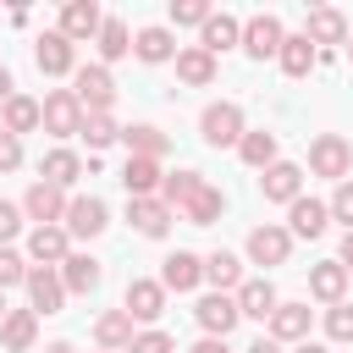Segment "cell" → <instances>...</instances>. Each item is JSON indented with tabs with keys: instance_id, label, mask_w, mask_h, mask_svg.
<instances>
[{
	"instance_id": "1",
	"label": "cell",
	"mask_w": 353,
	"mask_h": 353,
	"mask_svg": "<svg viewBox=\"0 0 353 353\" xmlns=\"http://www.w3.org/2000/svg\"><path fill=\"white\" fill-rule=\"evenodd\" d=\"M199 132H204V143L210 149H232V143H243V105H232V99H215V105H204V116H199Z\"/></svg>"
},
{
	"instance_id": "2",
	"label": "cell",
	"mask_w": 353,
	"mask_h": 353,
	"mask_svg": "<svg viewBox=\"0 0 353 353\" xmlns=\"http://www.w3.org/2000/svg\"><path fill=\"white\" fill-rule=\"evenodd\" d=\"M72 94H77L83 116H110V105H116V83H110L105 66H77L72 72Z\"/></svg>"
},
{
	"instance_id": "3",
	"label": "cell",
	"mask_w": 353,
	"mask_h": 353,
	"mask_svg": "<svg viewBox=\"0 0 353 353\" xmlns=\"http://www.w3.org/2000/svg\"><path fill=\"white\" fill-rule=\"evenodd\" d=\"M347 165H353V143L342 132H320L309 143V171L314 176H331V182H347Z\"/></svg>"
},
{
	"instance_id": "4",
	"label": "cell",
	"mask_w": 353,
	"mask_h": 353,
	"mask_svg": "<svg viewBox=\"0 0 353 353\" xmlns=\"http://www.w3.org/2000/svg\"><path fill=\"white\" fill-rule=\"evenodd\" d=\"M39 127H44V132H55V138L83 132V105H77V94H72V88L44 94V105H39Z\"/></svg>"
},
{
	"instance_id": "5",
	"label": "cell",
	"mask_w": 353,
	"mask_h": 353,
	"mask_svg": "<svg viewBox=\"0 0 353 353\" xmlns=\"http://www.w3.org/2000/svg\"><path fill=\"white\" fill-rule=\"evenodd\" d=\"M110 226V210H105V199H94V193H77V199H66V215H61V232L66 237H99Z\"/></svg>"
},
{
	"instance_id": "6",
	"label": "cell",
	"mask_w": 353,
	"mask_h": 353,
	"mask_svg": "<svg viewBox=\"0 0 353 353\" xmlns=\"http://www.w3.org/2000/svg\"><path fill=\"white\" fill-rule=\"evenodd\" d=\"M33 61H39L44 77H66V72H77V44H72L61 28H50V33L33 39Z\"/></svg>"
},
{
	"instance_id": "7",
	"label": "cell",
	"mask_w": 353,
	"mask_h": 353,
	"mask_svg": "<svg viewBox=\"0 0 353 353\" xmlns=\"http://www.w3.org/2000/svg\"><path fill=\"white\" fill-rule=\"evenodd\" d=\"M22 215L33 221V226H61V215H66V193L55 188V182H33L28 193H22Z\"/></svg>"
},
{
	"instance_id": "8",
	"label": "cell",
	"mask_w": 353,
	"mask_h": 353,
	"mask_svg": "<svg viewBox=\"0 0 353 353\" xmlns=\"http://www.w3.org/2000/svg\"><path fill=\"white\" fill-rule=\"evenodd\" d=\"M28 309L33 314H61L66 303V287H61V270H44V265H28Z\"/></svg>"
},
{
	"instance_id": "9",
	"label": "cell",
	"mask_w": 353,
	"mask_h": 353,
	"mask_svg": "<svg viewBox=\"0 0 353 353\" xmlns=\"http://www.w3.org/2000/svg\"><path fill=\"white\" fill-rule=\"evenodd\" d=\"M281 17H270V11H259V17H248L243 22V50H248V61H270L276 50H281Z\"/></svg>"
},
{
	"instance_id": "10",
	"label": "cell",
	"mask_w": 353,
	"mask_h": 353,
	"mask_svg": "<svg viewBox=\"0 0 353 353\" xmlns=\"http://www.w3.org/2000/svg\"><path fill=\"white\" fill-rule=\"evenodd\" d=\"M287 254H292V232L287 226H254L248 232V259L254 265H287Z\"/></svg>"
},
{
	"instance_id": "11",
	"label": "cell",
	"mask_w": 353,
	"mask_h": 353,
	"mask_svg": "<svg viewBox=\"0 0 353 353\" xmlns=\"http://www.w3.org/2000/svg\"><path fill=\"white\" fill-rule=\"evenodd\" d=\"M121 309H127V320H160V314H165V287L149 281V276H132Z\"/></svg>"
},
{
	"instance_id": "12",
	"label": "cell",
	"mask_w": 353,
	"mask_h": 353,
	"mask_svg": "<svg viewBox=\"0 0 353 353\" xmlns=\"http://www.w3.org/2000/svg\"><path fill=\"white\" fill-rule=\"evenodd\" d=\"M66 254H72V237H66L61 226H33V232H28V259H33V265L61 270Z\"/></svg>"
},
{
	"instance_id": "13",
	"label": "cell",
	"mask_w": 353,
	"mask_h": 353,
	"mask_svg": "<svg viewBox=\"0 0 353 353\" xmlns=\"http://www.w3.org/2000/svg\"><path fill=\"white\" fill-rule=\"evenodd\" d=\"M199 281H204V259L199 254H188V248L165 254V265H160V287L165 292H193Z\"/></svg>"
},
{
	"instance_id": "14",
	"label": "cell",
	"mask_w": 353,
	"mask_h": 353,
	"mask_svg": "<svg viewBox=\"0 0 353 353\" xmlns=\"http://www.w3.org/2000/svg\"><path fill=\"white\" fill-rule=\"evenodd\" d=\"M193 314H199L204 336H221V342H226V331L243 320V314H237V303H232V292H210V298H199V303H193Z\"/></svg>"
},
{
	"instance_id": "15",
	"label": "cell",
	"mask_w": 353,
	"mask_h": 353,
	"mask_svg": "<svg viewBox=\"0 0 353 353\" xmlns=\"http://www.w3.org/2000/svg\"><path fill=\"white\" fill-rule=\"evenodd\" d=\"M259 193H265L270 204H292V199L303 193V171H298L292 160H276V165H265V176H259Z\"/></svg>"
},
{
	"instance_id": "16",
	"label": "cell",
	"mask_w": 353,
	"mask_h": 353,
	"mask_svg": "<svg viewBox=\"0 0 353 353\" xmlns=\"http://www.w3.org/2000/svg\"><path fill=\"white\" fill-rule=\"evenodd\" d=\"M127 221H132V232H138V237H165L176 215H171L160 199H127Z\"/></svg>"
},
{
	"instance_id": "17",
	"label": "cell",
	"mask_w": 353,
	"mask_h": 353,
	"mask_svg": "<svg viewBox=\"0 0 353 353\" xmlns=\"http://www.w3.org/2000/svg\"><path fill=\"white\" fill-rule=\"evenodd\" d=\"M232 303H237L243 320H270V309H276L281 298H276V287H270L265 276H254V281H243V287L232 292Z\"/></svg>"
},
{
	"instance_id": "18",
	"label": "cell",
	"mask_w": 353,
	"mask_h": 353,
	"mask_svg": "<svg viewBox=\"0 0 353 353\" xmlns=\"http://www.w3.org/2000/svg\"><path fill=\"white\" fill-rule=\"evenodd\" d=\"M99 22H105V11H99L94 0H66V6H61V33H66L72 44H77V39H94Z\"/></svg>"
},
{
	"instance_id": "19",
	"label": "cell",
	"mask_w": 353,
	"mask_h": 353,
	"mask_svg": "<svg viewBox=\"0 0 353 353\" xmlns=\"http://www.w3.org/2000/svg\"><path fill=\"white\" fill-rule=\"evenodd\" d=\"M303 39H309V44H347V17L331 11V6H314V11L303 17Z\"/></svg>"
},
{
	"instance_id": "20",
	"label": "cell",
	"mask_w": 353,
	"mask_h": 353,
	"mask_svg": "<svg viewBox=\"0 0 353 353\" xmlns=\"http://www.w3.org/2000/svg\"><path fill=\"white\" fill-rule=\"evenodd\" d=\"M232 44H243V22L226 17V11H210V22L199 28V50H204V55H221V50H232Z\"/></svg>"
},
{
	"instance_id": "21",
	"label": "cell",
	"mask_w": 353,
	"mask_h": 353,
	"mask_svg": "<svg viewBox=\"0 0 353 353\" xmlns=\"http://www.w3.org/2000/svg\"><path fill=\"white\" fill-rule=\"evenodd\" d=\"M160 160H138V154H127V165H121V188H127V199H154L160 193Z\"/></svg>"
},
{
	"instance_id": "22",
	"label": "cell",
	"mask_w": 353,
	"mask_h": 353,
	"mask_svg": "<svg viewBox=\"0 0 353 353\" xmlns=\"http://www.w3.org/2000/svg\"><path fill=\"white\" fill-rule=\"evenodd\" d=\"M99 281H105V265L94 254H66L61 259V287L66 292H94Z\"/></svg>"
},
{
	"instance_id": "23",
	"label": "cell",
	"mask_w": 353,
	"mask_h": 353,
	"mask_svg": "<svg viewBox=\"0 0 353 353\" xmlns=\"http://www.w3.org/2000/svg\"><path fill=\"white\" fill-rule=\"evenodd\" d=\"M270 342H309V303H276L270 309Z\"/></svg>"
},
{
	"instance_id": "24",
	"label": "cell",
	"mask_w": 353,
	"mask_h": 353,
	"mask_svg": "<svg viewBox=\"0 0 353 353\" xmlns=\"http://www.w3.org/2000/svg\"><path fill=\"white\" fill-rule=\"evenodd\" d=\"M39 342V314L33 309H11L6 320H0V347L6 353H28Z\"/></svg>"
},
{
	"instance_id": "25",
	"label": "cell",
	"mask_w": 353,
	"mask_h": 353,
	"mask_svg": "<svg viewBox=\"0 0 353 353\" xmlns=\"http://www.w3.org/2000/svg\"><path fill=\"white\" fill-rule=\"evenodd\" d=\"M221 210H226V193H221L215 182H204V188H199V193H193L176 215H182L188 226H215V221H221Z\"/></svg>"
},
{
	"instance_id": "26",
	"label": "cell",
	"mask_w": 353,
	"mask_h": 353,
	"mask_svg": "<svg viewBox=\"0 0 353 353\" xmlns=\"http://www.w3.org/2000/svg\"><path fill=\"white\" fill-rule=\"evenodd\" d=\"M287 221H292V226H287L292 237H320L325 221H331V210H325L320 199H303V193H298V199L287 204Z\"/></svg>"
},
{
	"instance_id": "27",
	"label": "cell",
	"mask_w": 353,
	"mask_h": 353,
	"mask_svg": "<svg viewBox=\"0 0 353 353\" xmlns=\"http://www.w3.org/2000/svg\"><path fill=\"white\" fill-rule=\"evenodd\" d=\"M171 61H176V77H182L188 88H210V83H215V55H204L199 44H188V50H176Z\"/></svg>"
},
{
	"instance_id": "28",
	"label": "cell",
	"mask_w": 353,
	"mask_h": 353,
	"mask_svg": "<svg viewBox=\"0 0 353 353\" xmlns=\"http://www.w3.org/2000/svg\"><path fill=\"white\" fill-rule=\"evenodd\" d=\"M132 320H127V309H110V314H99L94 320V342L105 347V353H121V347H132Z\"/></svg>"
},
{
	"instance_id": "29",
	"label": "cell",
	"mask_w": 353,
	"mask_h": 353,
	"mask_svg": "<svg viewBox=\"0 0 353 353\" xmlns=\"http://www.w3.org/2000/svg\"><path fill=\"white\" fill-rule=\"evenodd\" d=\"M94 44H99V66H110V61L132 55V33H127V22H121V17H105V22H99V33H94Z\"/></svg>"
},
{
	"instance_id": "30",
	"label": "cell",
	"mask_w": 353,
	"mask_h": 353,
	"mask_svg": "<svg viewBox=\"0 0 353 353\" xmlns=\"http://www.w3.org/2000/svg\"><path fill=\"white\" fill-rule=\"evenodd\" d=\"M276 61H281V72H287V77H309V66L320 61V50H314L303 33H287V39H281V50H276Z\"/></svg>"
},
{
	"instance_id": "31",
	"label": "cell",
	"mask_w": 353,
	"mask_h": 353,
	"mask_svg": "<svg viewBox=\"0 0 353 353\" xmlns=\"http://www.w3.org/2000/svg\"><path fill=\"white\" fill-rule=\"evenodd\" d=\"M199 188H204V176H199V171H165V176H160V193H154V199H160V204H165V210L176 215V210H182V204H188V199H193Z\"/></svg>"
},
{
	"instance_id": "32",
	"label": "cell",
	"mask_w": 353,
	"mask_h": 353,
	"mask_svg": "<svg viewBox=\"0 0 353 353\" xmlns=\"http://www.w3.org/2000/svg\"><path fill=\"white\" fill-rule=\"evenodd\" d=\"M204 281H210L215 292H237V287H243V259L226 254V248H215V254L204 259Z\"/></svg>"
},
{
	"instance_id": "33",
	"label": "cell",
	"mask_w": 353,
	"mask_h": 353,
	"mask_svg": "<svg viewBox=\"0 0 353 353\" xmlns=\"http://www.w3.org/2000/svg\"><path fill=\"white\" fill-rule=\"evenodd\" d=\"M132 55H138V61H149V66L171 61V55H176V39H171V28H138V39H132Z\"/></svg>"
},
{
	"instance_id": "34",
	"label": "cell",
	"mask_w": 353,
	"mask_h": 353,
	"mask_svg": "<svg viewBox=\"0 0 353 353\" xmlns=\"http://www.w3.org/2000/svg\"><path fill=\"white\" fill-rule=\"evenodd\" d=\"M121 143H127V154H138V160H165V149H171V138H165L160 127H121Z\"/></svg>"
},
{
	"instance_id": "35",
	"label": "cell",
	"mask_w": 353,
	"mask_h": 353,
	"mask_svg": "<svg viewBox=\"0 0 353 353\" xmlns=\"http://www.w3.org/2000/svg\"><path fill=\"white\" fill-rule=\"evenodd\" d=\"M39 176H44V182H55V188L66 193V188H72V182L83 176V160H77L72 149H50V154L39 160Z\"/></svg>"
},
{
	"instance_id": "36",
	"label": "cell",
	"mask_w": 353,
	"mask_h": 353,
	"mask_svg": "<svg viewBox=\"0 0 353 353\" xmlns=\"http://www.w3.org/2000/svg\"><path fill=\"white\" fill-rule=\"evenodd\" d=\"M309 292H314L320 303H342V292H347V270H342L336 259L314 265V270H309Z\"/></svg>"
},
{
	"instance_id": "37",
	"label": "cell",
	"mask_w": 353,
	"mask_h": 353,
	"mask_svg": "<svg viewBox=\"0 0 353 353\" xmlns=\"http://www.w3.org/2000/svg\"><path fill=\"white\" fill-rule=\"evenodd\" d=\"M0 127L17 138V132H33L39 127V99H28V94H11L6 105H0Z\"/></svg>"
},
{
	"instance_id": "38",
	"label": "cell",
	"mask_w": 353,
	"mask_h": 353,
	"mask_svg": "<svg viewBox=\"0 0 353 353\" xmlns=\"http://www.w3.org/2000/svg\"><path fill=\"white\" fill-rule=\"evenodd\" d=\"M237 154H243V165H254V171H265V165H276V132H243V143H237Z\"/></svg>"
},
{
	"instance_id": "39",
	"label": "cell",
	"mask_w": 353,
	"mask_h": 353,
	"mask_svg": "<svg viewBox=\"0 0 353 353\" xmlns=\"http://www.w3.org/2000/svg\"><path fill=\"white\" fill-rule=\"evenodd\" d=\"M325 336L342 342V347L353 342V303H331V309H325Z\"/></svg>"
},
{
	"instance_id": "40",
	"label": "cell",
	"mask_w": 353,
	"mask_h": 353,
	"mask_svg": "<svg viewBox=\"0 0 353 353\" xmlns=\"http://www.w3.org/2000/svg\"><path fill=\"white\" fill-rule=\"evenodd\" d=\"M83 138H88V149H105V143L121 138V127H116L110 116H83Z\"/></svg>"
},
{
	"instance_id": "41",
	"label": "cell",
	"mask_w": 353,
	"mask_h": 353,
	"mask_svg": "<svg viewBox=\"0 0 353 353\" xmlns=\"http://www.w3.org/2000/svg\"><path fill=\"white\" fill-rule=\"evenodd\" d=\"M171 22L176 28H204L210 22V6L204 0H171Z\"/></svg>"
},
{
	"instance_id": "42",
	"label": "cell",
	"mask_w": 353,
	"mask_h": 353,
	"mask_svg": "<svg viewBox=\"0 0 353 353\" xmlns=\"http://www.w3.org/2000/svg\"><path fill=\"white\" fill-rule=\"evenodd\" d=\"M22 281H28V259L17 248H0V292L6 287H22Z\"/></svg>"
},
{
	"instance_id": "43",
	"label": "cell",
	"mask_w": 353,
	"mask_h": 353,
	"mask_svg": "<svg viewBox=\"0 0 353 353\" xmlns=\"http://www.w3.org/2000/svg\"><path fill=\"white\" fill-rule=\"evenodd\" d=\"M331 221H342L347 232H353V182H336V193H331Z\"/></svg>"
},
{
	"instance_id": "44",
	"label": "cell",
	"mask_w": 353,
	"mask_h": 353,
	"mask_svg": "<svg viewBox=\"0 0 353 353\" xmlns=\"http://www.w3.org/2000/svg\"><path fill=\"white\" fill-rule=\"evenodd\" d=\"M127 353H176V342H171V336H165V331H138V336H132V347H127Z\"/></svg>"
},
{
	"instance_id": "45",
	"label": "cell",
	"mask_w": 353,
	"mask_h": 353,
	"mask_svg": "<svg viewBox=\"0 0 353 353\" xmlns=\"http://www.w3.org/2000/svg\"><path fill=\"white\" fill-rule=\"evenodd\" d=\"M17 232H22V204H6V199H0V248H6Z\"/></svg>"
},
{
	"instance_id": "46",
	"label": "cell",
	"mask_w": 353,
	"mask_h": 353,
	"mask_svg": "<svg viewBox=\"0 0 353 353\" xmlns=\"http://www.w3.org/2000/svg\"><path fill=\"white\" fill-rule=\"evenodd\" d=\"M17 165H22V143L0 127V171H17Z\"/></svg>"
},
{
	"instance_id": "47",
	"label": "cell",
	"mask_w": 353,
	"mask_h": 353,
	"mask_svg": "<svg viewBox=\"0 0 353 353\" xmlns=\"http://www.w3.org/2000/svg\"><path fill=\"white\" fill-rule=\"evenodd\" d=\"M188 353H232V347H226V342H221V336H204V342H193V347H188Z\"/></svg>"
},
{
	"instance_id": "48",
	"label": "cell",
	"mask_w": 353,
	"mask_h": 353,
	"mask_svg": "<svg viewBox=\"0 0 353 353\" xmlns=\"http://www.w3.org/2000/svg\"><path fill=\"white\" fill-rule=\"evenodd\" d=\"M342 270H353V232H342V259H336Z\"/></svg>"
},
{
	"instance_id": "49",
	"label": "cell",
	"mask_w": 353,
	"mask_h": 353,
	"mask_svg": "<svg viewBox=\"0 0 353 353\" xmlns=\"http://www.w3.org/2000/svg\"><path fill=\"white\" fill-rule=\"evenodd\" d=\"M11 94H17V83H11V72H6V66H0V105H6V99H11Z\"/></svg>"
},
{
	"instance_id": "50",
	"label": "cell",
	"mask_w": 353,
	"mask_h": 353,
	"mask_svg": "<svg viewBox=\"0 0 353 353\" xmlns=\"http://www.w3.org/2000/svg\"><path fill=\"white\" fill-rule=\"evenodd\" d=\"M248 353H281V342H270V336H259V342H254Z\"/></svg>"
},
{
	"instance_id": "51",
	"label": "cell",
	"mask_w": 353,
	"mask_h": 353,
	"mask_svg": "<svg viewBox=\"0 0 353 353\" xmlns=\"http://www.w3.org/2000/svg\"><path fill=\"white\" fill-rule=\"evenodd\" d=\"M44 353H77V347H72V342H50Z\"/></svg>"
},
{
	"instance_id": "52",
	"label": "cell",
	"mask_w": 353,
	"mask_h": 353,
	"mask_svg": "<svg viewBox=\"0 0 353 353\" xmlns=\"http://www.w3.org/2000/svg\"><path fill=\"white\" fill-rule=\"evenodd\" d=\"M298 353H325V347L320 342H298Z\"/></svg>"
},
{
	"instance_id": "53",
	"label": "cell",
	"mask_w": 353,
	"mask_h": 353,
	"mask_svg": "<svg viewBox=\"0 0 353 353\" xmlns=\"http://www.w3.org/2000/svg\"><path fill=\"white\" fill-rule=\"evenodd\" d=\"M6 314H11V309H6V292H0V320H6Z\"/></svg>"
},
{
	"instance_id": "54",
	"label": "cell",
	"mask_w": 353,
	"mask_h": 353,
	"mask_svg": "<svg viewBox=\"0 0 353 353\" xmlns=\"http://www.w3.org/2000/svg\"><path fill=\"white\" fill-rule=\"evenodd\" d=\"M347 61H353V39H347Z\"/></svg>"
},
{
	"instance_id": "55",
	"label": "cell",
	"mask_w": 353,
	"mask_h": 353,
	"mask_svg": "<svg viewBox=\"0 0 353 353\" xmlns=\"http://www.w3.org/2000/svg\"><path fill=\"white\" fill-rule=\"evenodd\" d=\"M99 353H105V347H99Z\"/></svg>"
}]
</instances>
